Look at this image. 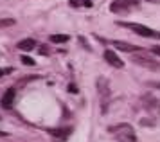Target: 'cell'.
<instances>
[{
	"instance_id": "obj_11",
	"label": "cell",
	"mask_w": 160,
	"mask_h": 142,
	"mask_svg": "<svg viewBox=\"0 0 160 142\" xmlns=\"http://www.w3.org/2000/svg\"><path fill=\"white\" fill-rule=\"evenodd\" d=\"M70 131H72V128H61V129H49V133H51V135L61 137V139H65V137H68V135H70Z\"/></svg>"
},
{
	"instance_id": "obj_20",
	"label": "cell",
	"mask_w": 160,
	"mask_h": 142,
	"mask_svg": "<svg viewBox=\"0 0 160 142\" xmlns=\"http://www.w3.org/2000/svg\"><path fill=\"white\" fill-rule=\"evenodd\" d=\"M148 2H153V4H157V2H160V0H148Z\"/></svg>"
},
{
	"instance_id": "obj_3",
	"label": "cell",
	"mask_w": 160,
	"mask_h": 142,
	"mask_svg": "<svg viewBox=\"0 0 160 142\" xmlns=\"http://www.w3.org/2000/svg\"><path fill=\"white\" fill-rule=\"evenodd\" d=\"M97 90H99V97H101V103H102V112H106L108 103H110V95H112V90H110L108 81H106L104 78L97 79Z\"/></svg>"
},
{
	"instance_id": "obj_10",
	"label": "cell",
	"mask_w": 160,
	"mask_h": 142,
	"mask_svg": "<svg viewBox=\"0 0 160 142\" xmlns=\"http://www.w3.org/2000/svg\"><path fill=\"white\" fill-rule=\"evenodd\" d=\"M16 47L20 50H32V49H36V42H34L32 38H25V40H22L20 43H16Z\"/></svg>"
},
{
	"instance_id": "obj_8",
	"label": "cell",
	"mask_w": 160,
	"mask_h": 142,
	"mask_svg": "<svg viewBox=\"0 0 160 142\" xmlns=\"http://www.w3.org/2000/svg\"><path fill=\"white\" fill-rule=\"evenodd\" d=\"M15 97H16V90L15 88H8L6 94L2 95V106L4 108H11L13 103H15Z\"/></svg>"
},
{
	"instance_id": "obj_14",
	"label": "cell",
	"mask_w": 160,
	"mask_h": 142,
	"mask_svg": "<svg viewBox=\"0 0 160 142\" xmlns=\"http://www.w3.org/2000/svg\"><path fill=\"white\" fill-rule=\"evenodd\" d=\"M70 6L72 7H81V6L90 7L92 6V0H70Z\"/></svg>"
},
{
	"instance_id": "obj_18",
	"label": "cell",
	"mask_w": 160,
	"mask_h": 142,
	"mask_svg": "<svg viewBox=\"0 0 160 142\" xmlns=\"http://www.w3.org/2000/svg\"><path fill=\"white\" fill-rule=\"evenodd\" d=\"M151 52H153V54H157V56H160V47H158V45L151 47Z\"/></svg>"
},
{
	"instance_id": "obj_13",
	"label": "cell",
	"mask_w": 160,
	"mask_h": 142,
	"mask_svg": "<svg viewBox=\"0 0 160 142\" xmlns=\"http://www.w3.org/2000/svg\"><path fill=\"white\" fill-rule=\"evenodd\" d=\"M16 23L15 18H0V29H6V27H13Z\"/></svg>"
},
{
	"instance_id": "obj_21",
	"label": "cell",
	"mask_w": 160,
	"mask_h": 142,
	"mask_svg": "<svg viewBox=\"0 0 160 142\" xmlns=\"http://www.w3.org/2000/svg\"><path fill=\"white\" fill-rule=\"evenodd\" d=\"M4 74H6V70H0V76H4Z\"/></svg>"
},
{
	"instance_id": "obj_19",
	"label": "cell",
	"mask_w": 160,
	"mask_h": 142,
	"mask_svg": "<svg viewBox=\"0 0 160 142\" xmlns=\"http://www.w3.org/2000/svg\"><path fill=\"white\" fill-rule=\"evenodd\" d=\"M149 86H155V88H158L160 90V81H151V83H148Z\"/></svg>"
},
{
	"instance_id": "obj_16",
	"label": "cell",
	"mask_w": 160,
	"mask_h": 142,
	"mask_svg": "<svg viewBox=\"0 0 160 142\" xmlns=\"http://www.w3.org/2000/svg\"><path fill=\"white\" fill-rule=\"evenodd\" d=\"M68 92L70 94H78V86L74 85V83H70V85H68Z\"/></svg>"
},
{
	"instance_id": "obj_1",
	"label": "cell",
	"mask_w": 160,
	"mask_h": 142,
	"mask_svg": "<svg viewBox=\"0 0 160 142\" xmlns=\"http://www.w3.org/2000/svg\"><path fill=\"white\" fill-rule=\"evenodd\" d=\"M108 131L112 135H115V139L119 142H137V137H135V131L130 124H115V126H110Z\"/></svg>"
},
{
	"instance_id": "obj_15",
	"label": "cell",
	"mask_w": 160,
	"mask_h": 142,
	"mask_svg": "<svg viewBox=\"0 0 160 142\" xmlns=\"http://www.w3.org/2000/svg\"><path fill=\"white\" fill-rule=\"evenodd\" d=\"M22 63L23 65H29V67H34V65H36V61H34L32 58H29V56H22Z\"/></svg>"
},
{
	"instance_id": "obj_12",
	"label": "cell",
	"mask_w": 160,
	"mask_h": 142,
	"mask_svg": "<svg viewBox=\"0 0 160 142\" xmlns=\"http://www.w3.org/2000/svg\"><path fill=\"white\" fill-rule=\"evenodd\" d=\"M49 40H51V43H67L70 40V36L68 34H52Z\"/></svg>"
},
{
	"instance_id": "obj_9",
	"label": "cell",
	"mask_w": 160,
	"mask_h": 142,
	"mask_svg": "<svg viewBox=\"0 0 160 142\" xmlns=\"http://www.w3.org/2000/svg\"><path fill=\"white\" fill-rule=\"evenodd\" d=\"M113 45H115V49L122 50V52H138V50H142L137 45H131V43H126V42H113Z\"/></svg>"
},
{
	"instance_id": "obj_7",
	"label": "cell",
	"mask_w": 160,
	"mask_h": 142,
	"mask_svg": "<svg viewBox=\"0 0 160 142\" xmlns=\"http://www.w3.org/2000/svg\"><path fill=\"white\" fill-rule=\"evenodd\" d=\"M104 59H106L112 67H115V68H122V67H124L122 59L115 54V50H110V49L104 50Z\"/></svg>"
},
{
	"instance_id": "obj_6",
	"label": "cell",
	"mask_w": 160,
	"mask_h": 142,
	"mask_svg": "<svg viewBox=\"0 0 160 142\" xmlns=\"http://www.w3.org/2000/svg\"><path fill=\"white\" fill-rule=\"evenodd\" d=\"M130 9H131V6L128 4V0H113V2L110 4V11H112V13H115V14L128 13Z\"/></svg>"
},
{
	"instance_id": "obj_17",
	"label": "cell",
	"mask_w": 160,
	"mask_h": 142,
	"mask_svg": "<svg viewBox=\"0 0 160 142\" xmlns=\"http://www.w3.org/2000/svg\"><path fill=\"white\" fill-rule=\"evenodd\" d=\"M140 124H142V126H153L155 122H153V121H148V119H142V121H140Z\"/></svg>"
},
{
	"instance_id": "obj_4",
	"label": "cell",
	"mask_w": 160,
	"mask_h": 142,
	"mask_svg": "<svg viewBox=\"0 0 160 142\" xmlns=\"http://www.w3.org/2000/svg\"><path fill=\"white\" fill-rule=\"evenodd\" d=\"M142 103H144V108L153 115V117L160 115V103H158L157 97H153L151 94H146L144 97H142Z\"/></svg>"
},
{
	"instance_id": "obj_2",
	"label": "cell",
	"mask_w": 160,
	"mask_h": 142,
	"mask_svg": "<svg viewBox=\"0 0 160 142\" xmlns=\"http://www.w3.org/2000/svg\"><path fill=\"white\" fill-rule=\"evenodd\" d=\"M121 27H128L131 29L135 34L144 36V38H155V40H160V33L155 31V29L148 27V25H142V23H135V22H117Z\"/></svg>"
},
{
	"instance_id": "obj_5",
	"label": "cell",
	"mask_w": 160,
	"mask_h": 142,
	"mask_svg": "<svg viewBox=\"0 0 160 142\" xmlns=\"http://www.w3.org/2000/svg\"><path fill=\"white\" fill-rule=\"evenodd\" d=\"M133 61L140 67H146L149 70H160V63L155 61L153 58H146V56H133Z\"/></svg>"
}]
</instances>
